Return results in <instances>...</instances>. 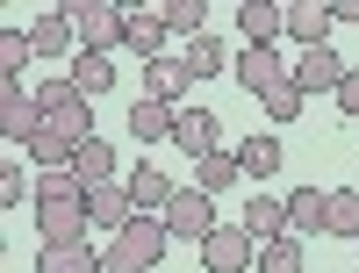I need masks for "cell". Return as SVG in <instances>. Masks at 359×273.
Instances as JSON below:
<instances>
[{"label":"cell","mask_w":359,"mask_h":273,"mask_svg":"<svg viewBox=\"0 0 359 273\" xmlns=\"http://www.w3.org/2000/svg\"><path fill=\"white\" fill-rule=\"evenodd\" d=\"M165 245H172L165 216H137L123 237H108V245H101V273H151V266L165 259Z\"/></svg>","instance_id":"6da1fadb"},{"label":"cell","mask_w":359,"mask_h":273,"mask_svg":"<svg viewBox=\"0 0 359 273\" xmlns=\"http://www.w3.org/2000/svg\"><path fill=\"white\" fill-rule=\"evenodd\" d=\"M65 15H72L79 51H101V58L123 51V29H130V8H123V0H72Z\"/></svg>","instance_id":"7a4b0ae2"},{"label":"cell","mask_w":359,"mask_h":273,"mask_svg":"<svg viewBox=\"0 0 359 273\" xmlns=\"http://www.w3.org/2000/svg\"><path fill=\"white\" fill-rule=\"evenodd\" d=\"M165 230H172V237H194V245H201V237H216V230H223V223H216V194H201L194 180H187V187L172 194V208H165Z\"/></svg>","instance_id":"3957f363"},{"label":"cell","mask_w":359,"mask_h":273,"mask_svg":"<svg viewBox=\"0 0 359 273\" xmlns=\"http://www.w3.org/2000/svg\"><path fill=\"white\" fill-rule=\"evenodd\" d=\"M252 259H259V237H252L245 223H223L216 237H201V266H208V273H245Z\"/></svg>","instance_id":"277c9868"},{"label":"cell","mask_w":359,"mask_h":273,"mask_svg":"<svg viewBox=\"0 0 359 273\" xmlns=\"http://www.w3.org/2000/svg\"><path fill=\"white\" fill-rule=\"evenodd\" d=\"M230 72H237V86H245L252 101H266L273 86H287V79H294V65H280V51H252V44L237 51V65H230Z\"/></svg>","instance_id":"5b68a950"},{"label":"cell","mask_w":359,"mask_h":273,"mask_svg":"<svg viewBox=\"0 0 359 273\" xmlns=\"http://www.w3.org/2000/svg\"><path fill=\"white\" fill-rule=\"evenodd\" d=\"M43 130V115H36V94H29L22 79H0V137L8 144H29Z\"/></svg>","instance_id":"8992f818"},{"label":"cell","mask_w":359,"mask_h":273,"mask_svg":"<svg viewBox=\"0 0 359 273\" xmlns=\"http://www.w3.org/2000/svg\"><path fill=\"white\" fill-rule=\"evenodd\" d=\"M172 144L187 151V159H216L223 151V115H208V108H180V123H172Z\"/></svg>","instance_id":"52a82bcc"},{"label":"cell","mask_w":359,"mask_h":273,"mask_svg":"<svg viewBox=\"0 0 359 273\" xmlns=\"http://www.w3.org/2000/svg\"><path fill=\"white\" fill-rule=\"evenodd\" d=\"M86 216H94V230L123 237V230L137 223V194H130V180H108V187H94V194H86Z\"/></svg>","instance_id":"ba28073f"},{"label":"cell","mask_w":359,"mask_h":273,"mask_svg":"<svg viewBox=\"0 0 359 273\" xmlns=\"http://www.w3.org/2000/svg\"><path fill=\"white\" fill-rule=\"evenodd\" d=\"M123 8H130L123 51H130V58H144V65H151V58H165V36H172V29H165V15H158V8H144V0H123Z\"/></svg>","instance_id":"9c48e42d"},{"label":"cell","mask_w":359,"mask_h":273,"mask_svg":"<svg viewBox=\"0 0 359 273\" xmlns=\"http://www.w3.org/2000/svg\"><path fill=\"white\" fill-rule=\"evenodd\" d=\"M94 230V216H86V201H36V237L43 245H72V237Z\"/></svg>","instance_id":"30bf717a"},{"label":"cell","mask_w":359,"mask_h":273,"mask_svg":"<svg viewBox=\"0 0 359 273\" xmlns=\"http://www.w3.org/2000/svg\"><path fill=\"white\" fill-rule=\"evenodd\" d=\"M331 29H338L331 0H287V36L302 44V51H323V44H331Z\"/></svg>","instance_id":"8fae6325"},{"label":"cell","mask_w":359,"mask_h":273,"mask_svg":"<svg viewBox=\"0 0 359 273\" xmlns=\"http://www.w3.org/2000/svg\"><path fill=\"white\" fill-rule=\"evenodd\" d=\"M345 58L331 51V44H323V51H302V58H294V86H302V94H338V86H345Z\"/></svg>","instance_id":"7c38bea8"},{"label":"cell","mask_w":359,"mask_h":273,"mask_svg":"<svg viewBox=\"0 0 359 273\" xmlns=\"http://www.w3.org/2000/svg\"><path fill=\"white\" fill-rule=\"evenodd\" d=\"M237 29H245L252 51H273L287 36V8H280V0H245V8H237Z\"/></svg>","instance_id":"4fadbf2b"},{"label":"cell","mask_w":359,"mask_h":273,"mask_svg":"<svg viewBox=\"0 0 359 273\" xmlns=\"http://www.w3.org/2000/svg\"><path fill=\"white\" fill-rule=\"evenodd\" d=\"M187 86H201V79L187 72V58L165 51V58H151V65H144V94H151V101H172V108H180V101H187Z\"/></svg>","instance_id":"5bb4252c"},{"label":"cell","mask_w":359,"mask_h":273,"mask_svg":"<svg viewBox=\"0 0 359 273\" xmlns=\"http://www.w3.org/2000/svg\"><path fill=\"white\" fill-rule=\"evenodd\" d=\"M287 230L294 237H323L331 230V187H294L287 194Z\"/></svg>","instance_id":"9a60e30c"},{"label":"cell","mask_w":359,"mask_h":273,"mask_svg":"<svg viewBox=\"0 0 359 273\" xmlns=\"http://www.w3.org/2000/svg\"><path fill=\"white\" fill-rule=\"evenodd\" d=\"M172 123H180L172 101H151V94L130 101V137H137V144H172Z\"/></svg>","instance_id":"2e32d148"},{"label":"cell","mask_w":359,"mask_h":273,"mask_svg":"<svg viewBox=\"0 0 359 273\" xmlns=\"http://www.w3.org/2000/svg\"><path fill=\"white\" fill-rule=\"evenodd\" d=\"M36 273H101V245H86V237H72V245H43L36 252Z\"/></svg>","instance_id":"e0dca14e"},{"label":"cell","mask_w":359,"mask_h":273,"mask_svg":"<svg viewBox=\"0 0 359 273\" xmlns=\"http://www.w3.org/2000/svg\"><path fill=\"white\" fill-rule=\"evenodd\" d=\"M29 44H36V58H65L79 36H72V15L65 8H43L36 22H29Z\"/></svg>","instance_id":"ac0fdd59"},{"label":"cell","mask_w":359,"mask_h":273,"mask_svg":"<svg viewBox=\"0 0 359 273\" xmlns=\"http://www.w3.org/2000/svg\"><path fill=\"white\" fill-rule=\"evenodd\" d=\"M29 159H36V173H72V159H79V144L65 137V130H36V137H29Z\"/></svg>","instance_id":"d6986e66"},{"label":"cell","mask_w":359,"mask_h":273,"mask_svg":"<svg viewBox=\"0 0 359 273\" xmlns=\"http://www.w3.org/2000/svg\"><path fill=\"white\" fill-rule=\"evenodd\" d=\"M280 159H287L280 137H266V130H252L245 144H237V166H245V180H273V173H280Z\"/></svg>","instance_id":"ffe728a7"},{"label":"cell","mask_w":359,"mask_h":273,"mask_svg":"<svg viewBox=\"0 0 359 273\" xmlns=\"http://www.w3.org/2000/svg\"><path fill=\"white\" fill-rule=\"evenodd\" d=\"M245 230L259 237V245H273V237H294V230H287V201L252 194V201H245Z\"/></svg>","instance_id":"44dd1931"},{"label":"cell","mask_w":359,"mask_h":273,"mask_svg":"<svg viewBox=\"0 0 359 273\" xmlns=\"http://www.w3.org/2000/svg\"><path fill=\"white\" fill-rule=\"evenodd\" d=\"M72 173L86 180V194L108 187V180H115V144H108V137H86V144H79V159H72Z\"/></svg>","instance_id":"7402d4cb"},{"label":"cell","mask_w":359,"mask_h":273,"mask_svg":"<svg viewBox=\"0 0 359 273\" xmlns=\"http://www.w3.org/2000/svg\"><path fill=\"white\" fill-rule=\"evenodd\" d=\"M130 194H137V216H151V208H172L180 187H172L158 166H137V173H130Z\"/></svg>","instance_id":"603a6c76"},{"label":"cell","mask_w":359,"mask_h":273,"mask_svg":"<svg viewBox=\"0 0 359 273\" xmlns=\"http://www.w3.org/2000/svg\"><path fill=\"white\" fill-rule=\"evenodd\" d=\"M65 79L79 86V94H86V101H94V94H108V86H115V65H108V58H101V51H79Z\"/></svg>","instance_id":"cb8c5ba5"},{"label":"cell","mask_w":359,"mask_h":273,"mask_svg":"<svg viewBox=\"0 0 359 273\" xmlns=\"http://www.w3.org/2000/svg\"><path fill=\"white\" fill-rule=\"evenodd\" d=\"M259 273H309L302 237H273V245H259Z\"/></svg>","instance_id":"d4e9b609"},{"label":"cell","mask_w":359,"mask_h":273,"mask_svg":"<svg viewBox=\"0 0 359 273\" xmlns=\"http://www.w3.org/2000/svg\"><path fill=\"white\" fill-rule=\"evenodd\" d=\"M230 180H245V166H237V151H216V159H201V166H194V187H201V194H223Z\"/></svg>","instance_id":"484cf974"},{"label":"cell","mask_w":359,"mask_h":273,"mask_svg":"<svg viewBox=\"0 0 359 273\" xmlns=\"http://www.w3.org/2000/svg\"><path fill=\"white\" fill-rule=\"evenodd\" d=\"M36 44H29V29H0V79H22Z\"/></svg>","instance_id":"4316f807"},{"label":"cell","mask_w":359,"mask_h":273,"mask_svg":"<svg viewBox=\"0 0 359 273\" xmlns=\"http://www.w3.org/2000/svg\"><path fill=\"white\" fill-rule=\"evenodd\" d=\"M323 237H352L359 245V187H331V230Z\"/></svg>","instance_id":"83f0119b"},{"label":"cell","mask_w":359,"mask_h":273,"mask_svg":"<svg viewBox=\"0 0 359 273\" xmlns=\"http://www.w3.org/2000/svg\"><path fill=\"white\" fill-rule=\"evenodd\" d=\"M180 58H187V72H194V79H208V72H223V65H230V51H223L216 36H194Z\"/></svg>","instance_id":"f1b7e54d"},{"label":"cell","mask_w":359,"mask_h":273,"mask_svg":"<svg viewBox=\"0 0 359 273\" xmlns=\"http://www.w3.org/2000/svg\"><path fill=\"white\" fill-rule=\"evenodd\" d=\"M158 15H165L172 36H187V44H194V36H208V29H201V0H165Z\"/></svg>","instance_id":"f546056e"},{"label":"cell","mask_w":359,"mask_h":273,"mask_svg":"<svg viewBox=\"0 0 359 273\" xmlns=\"http://www.w3.org/2000/svg\"><path fill=\"white\" fill-rule=\"evenodd\" d=\"M36 201H86L79 173H36Z\"/></svg>","instance_id":"4dcf8cb0"},{"label":"cell","mask_w":359,"mask_h":273,"mask_svg":"<svg viewBox=\"0 0 359 273\" xmlns=\"http://www.w3.org/2000/svg\"><path fill=\"white\" fill-rule=\"evenodd\" d=\"M302 101H309V94L287 79V86H273V94H266L259 108H266V123H294V115H302Z\"/></svg>","instance_id":"1f68e13d"},{"label":"cell","mask_w":359,"mask_h":273,"mask_svg":"<svg viewBox=\"0 0 359 273\" xmlns=\"http://www.w3.org/2000/svg\"><path fill=\"white\" fill-rule=\"evenodd\" d=\"M0 201H8V208L29 201V173H22V166H0Z\"/></svg>","instance_id":"d6a6232c"},{"label":"cell","mask_w":359,"mask_h":273,"mask_svg":"<svg viewBox=\"0 0 359 273\" xmlns=\"http://www.w3.org/2000/svg\"><path fill=\"white\" fill-rule=\"evenodd\" d=\"M338 115H345V123H359V65H352L345 86H338Z\"/></svg>","instance_id":"836d02e7"}]
</instances>
